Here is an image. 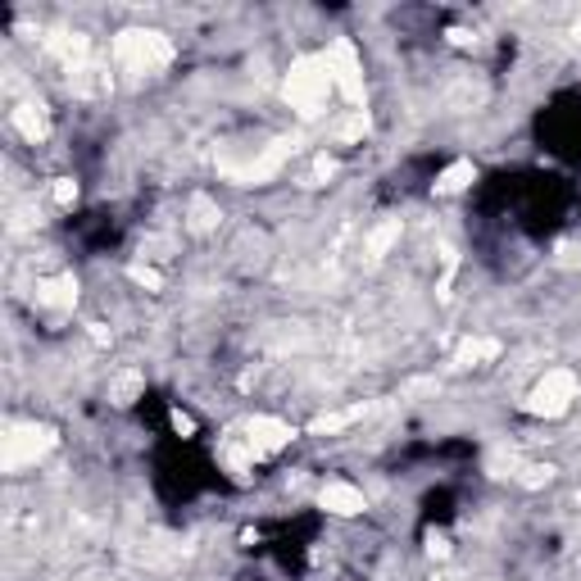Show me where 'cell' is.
Returning <instances> with one entry per match:
<instances>
[{"label":"cell","instance_id":"cell-1","mask_svg":"<svg viewBox=\"0 0 581 581\" xmlns=\"http://www.w3.org/2000/svg\"><path fill=\"white\" fill-rule=\"evenodd\" d=\"M332 91H337V82H332L328 55H300V60H290V69L281 78V100L296 110L300 119H319L328 110V96Z\"/></svg>","mask_w":581,"mask_h":581},{"label":"cell","instance_id":"cell-5","mask_svg":"<svg viewBox=\"0 0 581 581\" xmlns=\"http://www.w3.org/2000/svg\"><path fill=\"white\" fill-rule=\"evenodd\" d=\"M328 64H332V82H337V91H341L355 110H364V64H359V51L341 37V42H332Z\"/></svg>","mask_w":581,"mask_h":581},{"label":"cell","instance_id":"cell-11","mask_svg":"<svg viewBox=\"0 0 581 581\" xmlns=\"http://www.w3.org/2000/svg\"><path fill=\"white\" fill-rule=\"evenodd\" d=\"M218 218H223V214H218V205H214L205 191H195V195H191V209H186V227H191L195 236H205V232H214V227H218Z\"/></svg>","mask_w":581,"mask_h":581},{"label":"cell","instance_id":"cell-6","mask_svg":"<svg viewBox=\"0 0 581 581\" xmlns=\"http://www.w3.org/2000/svg\"><path fill=\"white\" fill-rule=\"evenodd\" d=\"M296 137H277V141H268L245 168H232V177L241 182V186H259V182H268V177H277L281 173V164L290 159V155H296Z\"/></svg>","mask_w":581,"mask_h":581},{"label":"cell","instance_id":"cell-4","mask_svg":"<svg viewBox=\"0 0 581 581\" xmlns=\"http://www.w3.org/2000/svg\"><path fill=\"white\" fill-rule=\"evenodd\" d=\"M576 391H581V382H576L572 368H549V373L531 386V395L522 400V409H527L531 418H563V414L572 409Z\"/></svg>","mask_w":581,"mask_h":581},{"label":"cell","instance_id":"cell-8","mask_svg":"<svg viewBox=\"0 0 581 581\" xmlns=\"http://www.w3.org/2000/svg\"><path fill=\"white\" fill-rule=\"evenodd\" d=\"M319 509H328V513H337V518H359V513L368 509V500H364V491L350 486V481H328V486L319 491Z\"/></svg>","mask_w":581,"mask_h":581},{"label":"cell","instance_id":"cell-14","mask_svg":"<svg viewBox=\"0 0 581 581\" xmlns=\"http://www.w3.org/2000/svg\"><path fill=\"white\" fill-rule=\"evenodd\" d=\"M395 241H400V218H386V223H377V227H373V236H368V245H364V250H368V259H373V263H382V259L391 254V245H395Z\"/></svg>","mask_w":581,"mask_h":581},{"label":"cell","instance_id":"cell-15","mask_svg":"<svg viewBox=\"0 0 581 581\" xmlns=\"http://www.w3.org/2000/svg\"><path fill=\"white\" fill-rule=\"evenodd\" d=\"M377 405H350V409H341V414H323V418H314L310 423V432H341V427H350V423H359V418H368Z\"/></svg>","mask_w":581,"mask_h":581},{"label":"cell","instance_id":"cell-3","mask_svg":"<svg viewBox=\"0 0 581 581\" xmlns=\"http://www.w3.org/2000/svg\"><path fill=\"white\" fill-rule=\"evenodd\" d=\"M114 60L123 73H155L173 60V46L164 33H150V28H128L114 37Z\"/></svg>","mask_w":581,"mask_h":581},{"label":"cell","instance_id":"cell-18","mask_svg":"<svg viewBox=\"0 0 581 581\" xmlns=\"http://www.w3.org/2000/svg\"><path fill=\"white\" fill-rule=\"evenodd\" d=\"M518 481H522L527 491H536V486H549V481H554V468H549V463H527V468L518 472Z\"/></svg>","mask_w":581,"mask_h":581},{"label":"cell","instance_id":"cell-17","mask_svg":"<svg viewBox=\"0 0 581 581\" xmlns=\"http://www.w3.org/2000/svg\"><path fill=\"white\" fill-rule=\"evenodd\" d=\"M368 128H373V119H368V110H350V119L337 128V137L350 146V141H364L368 137Z\"/></svg>","mask_w":581,"mask_h":581},{"label":"cell","instance_id":"cell-16","mask_svg":"<svg viewBox=\"0 0 581 581\" xmlns=\"http://www.w3.org/2000/svg\"><path fill=\"white\" fill-rule=\"evenodd\" d=\"M495 355H500V341H491V337H486V341H463V346L454 350V364H459V368H477V364H486V359H495Z\"/></svg>","mask_w":581,"mask_h":581},{"label":"cell","instance_id":"cell-2","mask_svg":"<svg viewBox=\"0 0 581 581\" xmlns=\"http://www.w3.org/2000/svg\"><path fill=\"white\" fill-rule=\"evenodd\" d=\"M55 445H60L55 427H46V423H14L5 436H0V468H5V472H24V468L42 463Z\"/></svg>","mask_w":581,"mask_h":581},{"label":"cell","instance_id":"cell-9","mask_svg":"<svg viewBox=\"0 0 581 581\" xmlns=\"http://www.w3.org/2000/svg\"><path fill=\"white\" fill-rule=\"evenodd\" d=\"M37 305L55 310V314H69L78 305V277L73 272H60V277H42L37 281Z\"/></svg>","mask_w":581,"mask_h":581},{"label":"cell","instance_id":"cell-7","mask_svg":"<svg viewBox=\"0 0 581 581\" xmlns=\"http://www.w3.org/2000/svg\"><path fill=\"white\" fill-rule=\"evenodd\" d=\"M245 441L259 450V459L263 454H272V450H281V445H290V436H296V427L290 423H281V418H272V414H254L250 423H245Z\"/></svg>","mask_w":581,"mask_h":581},{"label":"cell","instance_id":"cell-21","mask_svg":"<svg viewBox=\"0 0 581 581\" xmlns=\"http://www.w3.org/2000/svg\"><path fill=\"white\" fill-rule=\"evenodd\" d=\"M427 554L432 558H445L450 554V536L445 531H427Z\"/></svg>","mask_w":581,"mask_h":581},{"label":"cell","instance_id":"cell-19","mask_svg":"<svg viewBox=\"0 0 581 581\" xmlns=\"http://www.w3.org/2000/svg\"><path fill=\"white\" fill-rule=\"evenodd\" d=\"M128 277H132L137 286H146V290H164V277H159L155 268H146V263H128Z\"/></svg>","mask_w":581,"mask_h":581},{"label":"cell","instance_id":"cell-24","mask_svg":"<svg viewBox=\"0 0 581 581\" xmlns=\"http://www.w3.org/2000/svg\"><path fill=\"white\" fill-rule=\"evenodd\" d=\"M572 37H576V42H581V24H576V28H572Z\"/></svg>","mask_w":581,"mask_h":581},{"label":"cell","instance_id":"cell-23","mask_svg":"<svg viewBox=\"0 0 581 581\" xmlns=\"http://www.w3.org/2000/svg\"><path fill=\"white\" fill-rule=\"evenodd\" d=\"M314 173H319V177H332V173H337V159H328V155H319V164H314Z\"/></svg>","mask_w":581,"mask_h":581},{"label":"cell","instance_id":"cell-22","mask_svg":"<svg viewBox=\"0 0 581 581\" xmlns=\"http://www.w3.org/2000/svg\"><path fill=\"white\" fill-rule=\"evenodd\" d=\"M168 418H173V432H177V436H195V418H186L182 409H173Z\"/></svg>","mask_w":581,"mask_h":581},{"label":"cell","instance_id":"cell-12","mask_svg":"<svg viewBox=\"0 0 581 581\" xmlns=\"http://www.w3.org/2000/svg\"><path fill=\"white\" fill-rule=\"evenodd\" d=\"M141 391H146V373H141V368H128V373H119V377L110 382V400H114L119 409L137 405V400H141Z\"/></svg>","mask_w":581,"mask_h":581},{"label":"cell","instance_id":"cell-10","mask_svg":"<svg viewBox=\"0 0 581 581\" xmlns=\"http://www.w3.org/2000/svg\"><path fill=\"white\" fill-rule=\"evenodd\" d=\"M10 123H14V132H19L24 141H33V146L51 137V119H46V110H42L37 100H24V105L10 114Z\"/></svg>","mask_w":581,"mask_h":581},{"label":"cell","instance_id":"cell-13","mask_svg":"<svg viewBox=\"0 0 581 581\" xmlns=\"http://www.w3.org/2000/svg\"><path fill=\"white\" fill-rule=\"evenodd\" d=\"M468 182H477V164H472V159H454V164L436 177V195H459Z\"/></svg>","mask_w":581,"mask_h":581},{"label":"cell","instance_id":"cell-20","mask_svg":"<svg viewBox=\"0 0 581 581\" xmlns=\"http://www.w3.org/2000/svg\"><path fill=\"white\" fill-rule=\"evenodd\" d=\"M73 200H78V182H73V177H55V205L69 209Z\"/></svg>","mask_w":581,"mask_h":581},{"label":"cell","instance_id":"cell-25","mask_svg":"<svg viewBox=\"0 0 581 581\" xmlns=\"http://www.w3.org/2000/svg\"><path fill=\"white\" fill-rule=\"evenodd\" d=\"M432 581H454V576H432Z\"/></svg>","mask_w":581,"mask_h":581}]
</instances>
